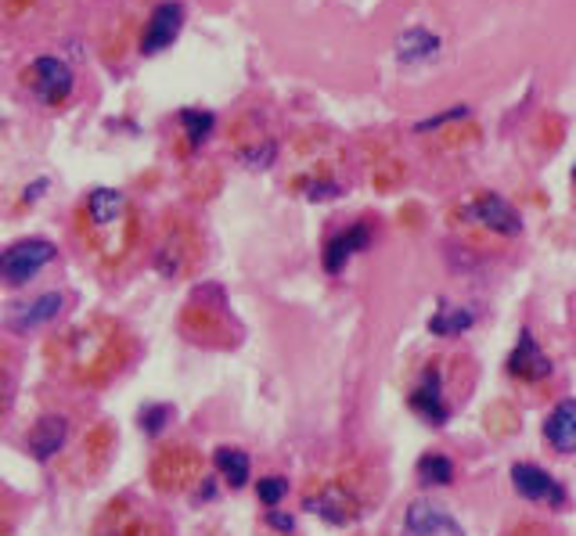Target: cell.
<instances>
[{"mask_svg":"<svg viewBox=\"0 0 576 536\" xmlns=\"http://www.w3.org/2000/svg\"><path fill=\"white\" fill-rule=\"evenodd\" d=\"M54 256H58V249H54L47 238H22V242H11L8 249L0 252V281L11 288L26 285V281H33Z\"/></svg>","mask_w":576,"mask_h":536,"instance_id":"1","label":"cell"},{"mask_svg":"<svg viewBox=\"0 0 576 536\" xmlns=\"http://www.w3.org/2000/svg\"><path fill=\"white\" fill-rule=\"evenodd\" d=\"M180 29H184V4H180V0H159L152 8V15H148V26H144L141 54L144 58H152V54L173 47Z\"/></svg>","mask_w":576,"mask_h":536,"instance_id":"2","label":"cell"},{"mask_svg":"<svg viewBox=\"0 0 576 536\" xmlns=\"http://www.w3.org/2000/svg\"><path fill=\"white\" fill-rule=\"evenodd\" d=\"M29 76H33L36 98L44 101V105H62V101L72 94V83H76V76H72L69 65H65L62 58H54V54L36 58L33 69H29Z\"/></svg>","mask_w":576,"mask_h":536,"instance_id":"3","label":"cell"},{"mask_svg":"<svg viewBox=\"0 0 576 536\" xmlns=\"http://www.w3.org/2000/svg\"><path fill=\"white\" fill-rule=\"evenodd\" d=\"M512 486L519 497H526V501H544V504H551V508H562V504H566L562 483L537 465H512Z\"/></svg>","mask_w":576,"mask_h":536,"instance_id":"4","label":"cell"},{"mask_svg":"<svg viewBox=\"0 0 576 536\" xmlns=\"http://www.w3.org/2000/svg\"><path fill=\"white\" fill-rule=\"evenodd\" d=\"M472 220H479L483 227H490V231H497V234H504V238H515V234H522V220H519V213H515L508 202H504L501 195H479L472 206L465 209Z\"/></svg>","mask_w":576,"mask_h":536,"instance_id":"5","label":"cell"},{"mask_svg":"<svg viewBox=\"0 0 576 536\" xmlns=\"http://www.w3.org/2000/svg\"><path fill=\"white\" fill-rule=\"evenodd\" d=\"M411 411L422 414L429 425H447L450 418V407L443 403V389H440V371L436 367H425L418 385L411 393Z\"/></svg>","mask_w":576,"mask_h":536,"instance_id":"6","label":"cell"},{"mask_svg":"<svg viewBox=\"0 0 576 536\" xmlns=\"http://www.w3.org/2000/svg\"><path fill=\"white\" fill-rule=\"evenodd\" d=\"M404 526L411 536H461V526L450 519L447 508L429 501H414L411 508H407Z\"/></svg>","mask_w":576,"mask_h":536,"instance_id":"7","label":"cell"},{"mask_svg":"<svg viewBox=\"0 0 576 536\" xmlns=\"http://www.w3.org/2000/svg\"><path fill=\"white\" fill-rule=\"evenodd\" d=\"M371 245V227L368 224H353L346 227V231H339L335 238H328V245H324V270L328 274H339L346 263L357 256V252H364Z\"/></svg>","mask_w":576,"mask_h":536,"instance_id":"8","label":"cell"},{"mask_svg":"<svg viewBox=\"0 0 576 536\" xmlns=\"http://www.w3.org/2000/svg\"><path fill=\"white\" fill-rule=\"evenodd\" d=\"M508 371H512L515 378H522V382H540V378L551 375V360L548 353L537 346L533 331H519V346H515V353L508 357Z\"/></svg>","mask_w":576,"mask_h":536,"instance_id":"9","label":"cell"},{"mask_svg":"<svg viewBox=\"0 0 576 536\" xmlns=\"http://www.w3.org/2000/svg\"><path fill=\"white\" fill-rule=\"evenodd\" d=\"M436 54H440V36L429 33V29L414 26V29H407V33L396 36V58L404 65H425V62H432Z\"/></svg>","mask_w":576,"mask_h":536,"instance_id":"10","label":"cell"},{"mask_svg":"<svg viewBox=\"0 0 576 536\" xmlns=\"http://www.w3.org/2000/svg\"><path fill=\"white\" fill-rule=\"evenodd\" d=\"M544 439L558 454H573L576 447V403L573 400H562L555 411L548 414L544 421Z\"/></svg>","mask_w":576,"mask_h":536,"instance_id":"11","label":"cell"},{"mask_svg":"<svg viewBox=\"0 0 576 536\" xmlns=\"http://www.w3.org/2000/svg\"><path fill=\"white\" fill-rule=\"evenodd\" d=\"M65 432H69L65 418H54V414H47V418L36 421L33 432H29V450H33L36 461H51V457L62 450Z\"/></svg>","mask_w":576,"mask_h":536,"instance_id":"12","label":"cell"},{"mask_svg":"<svg viewBox=\"0 0 576 536\" xmlns=\"http://www.w3.org/2000/svg\"><path fill=\"white\" fill-rule=\"evenodd\" d=\"M62 295L58 292H47V295H40V299H33V303H26L22 310L11 317V328L15 331H29V328H40V324H47V321H54L58 313H62Z\"/></svg>","mask_w":576,"mask_h":536,"instance_id":"13","label":"cell"},{"mask_svg":"<svg viewBox=\"0 0 576 536\" xmlns=\"http://www.w3.org/2000/svg\"><path fill=\"white\" fill-rule=\"evenodd\" d=\"M123 209H126V195L116 188H98V191H90V198H87V213L98 227L116 224L119 216H123Z\"/></svg>","mask_w":576,"mask_h":536,"instance_id":"14","label":"cell"},{"mask_svg":"<svg viewBox=\"0 0 576 536\" xmlns=\"http://www.w3.org/2000/svg\"><path fill=\"white\" fill-rule=\"evenodd\" d=\"M213 465H216V472L224 475L227 483L234 486V490H242V486L249 483V454H245V450L220 447L213 454Z\"/></svg>","mask_w":576,"mask_h":536,"instance_id":"15","label":"cell"},{"mask_svg":"<svg viewBox=\"0 0 576 536\" xmlns=\"http://www.w3.org/2000/svg\"><path fill=\"white\" fill-rule=\"evenodd\" d=\"M472 324H476V313H472V310H461V306H443V310L429 321V331H432V335L450 339V335L468 331Z\"/></svg>","mask_w":576,"mask_h":536,"instance_id":"16","label":"cell"},{"mask_svg":"<svg viewBox=\"0 0 576 536\" xmlns=\"http://www.w3.org/2000/svg\"><path fill=\"white\" fill-rule=\"evenodd\" d=\"M418 479L425 486H450L454 483V461L443 454H425L418 461Z\"/></svg>","mask_w":576,"mask_h":536,"instance_id":"17","label":"cell"},{"mask_svg":"<svg viewBox=\"0 0 576 536\" xmlns=\"http://www.w3.org/2000/svg\"><path fill=\"white\" fill-rule=\"evenodd\" d=\"M180 123H184V130H188V141L198 148V144L209 141V134H213L216 116L213 112H206V108H180Z\"/></svg>","mask_w":576,"mask_h":536,"instance_id":"18","label":"cell"},{"mask_svg":"<svg viewBox=\"0 0 576 536\" xmlns=\"http://www.w3.org/2000/svg\"><path fill=\"white\" fill-rule=\"evenodd\" d=\"M285 493H288V479H281V475H267V479L256 483V497H260L267 508H278Z\"/></svg>","mask_w":576,"mask_h":536,"instance_id":"19","label":"cell"},{"mask_svg":"<svg viewBox=\"0 0 576 536\" xmlns=\"http://www.w3.org/2000/svg\"><path fill=\"white\" fill-rule=\"evenodd\" d=\"M170 407L166 403H159V407H144L141 411V429L148 432V436H159L162 425H166V418H170Z\"/></svg>","mask_w":576,"mask_h":536,"instance_id":"20","label":"cell"},{"mask_svg":"<svg viewBox=\"0 0 576 536\" xmlns=\"http://www.w3.org/2000/svg\"><path fill=\"white\" fill-rule=\"evenodd\" d=\"M461 116H468V108H450V112H443V116H432V119H425V123H418L414 126V130H418V134H422V130H436V126H443L447 123V119H461Z\"/></svg>","mask_w":576,"mask_h":536,"instance_id":"21","label":"cell"},{"mask_svg":"<svg viewBox=\"0 0 576 536\" xmlns=\"http://www.w3.org/2000/svg\"><path fill=\"white\" fill-rule=\"evenodd\" d=\"M274 152H278L274 144H263V148H256V152H249V155H245V162H249V166H270V159H274Z\"/></svg>","mask_w":576,"mask_h":536,"instance_id":"22","label":"cell"},{"mask_svg":"<svg viewBox=\"0 0 576 536\" xmlns=\"http://www.w3.org/2000/svg\"><path fill=\"white\" fill-rule=\"evenodd\" d=\"M267 519H270V526H274V529H281V533H292V529H296V522L288 519V515H281V511H274V508H270V515H267Z\"/></svg>","mask_w":576,"mask_h":536,"instance_id":"23","label":"cell"},{"mask_svg":"<svg viewBox=\"0 0 576 536\" xmlns=\"http://www.w3.org/2000/svg\"><path fill=\"white\" fill-rule=\"evenodd\" d=\"M335 195H339V188H335V184H321V188L310 191V198H335Z\"/></svg>","mask_w":576,"mask_h":536,"instance_id":"24","label":"cell"},{"mask_svg":"<svg viewBox=\"0 0 576 536\" xmlns=\"http://www.w3.org/2000/svg\"><path fill=\"white\" fill-rule=\"evenodd\" d=\"M47 188V180H36L33 188H26V202H36V198H40V191Z\"/></svg>","mask_w":576,"mask_h":536,"instance_id":"25","label":"cell"}]
</instances>
